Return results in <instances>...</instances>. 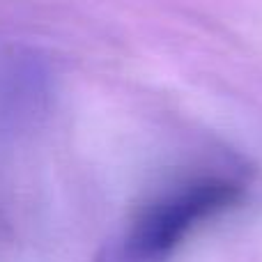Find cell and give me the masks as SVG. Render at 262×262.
<instances>
[{
    "label": "cell",
    "mask_w": 262,
    "mask_h": 262,
    "mask_svg": "<svg viewBox=\"0 0 262 262\" xmlns=\"http://www.w3.org/2000/svg\"><path fill=\"white\" fill-rule=\"evenodd\" d=\"M246 186L237 177L203 175L175 184L140 207L129 228L106 242L95 262H170L189 232L237 207Z\"/></svg>",
    "instance_id": "obj_1"
}]
</instances>
